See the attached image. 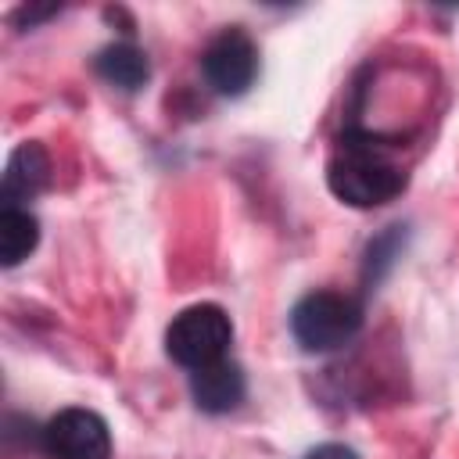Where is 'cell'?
<instances>
[{"label":"cell","mask_w":459,"mask_h":459,"mask_svg":"<svg viewBox=\"0 0 459 459\" xmlns=\"http://www.w3.org/2000/svg\"><path fill=\"white\" fill-rule=\"evenodd\" d=\"M362 326V305L341 290H312L290 308V333L305 351H333Z\"/></svg>","instance_id":"2"},{"label":"cell","mask_w":459,"mask_h":459,"mask_svg":"<svg viewBox=\"0 0 459 459\" xmlns=\"http://www.w3.org/2000/svg\"><path fill=\"white\" fill-rule=\"evenodd\" d=\"M326 183L337 201L351 208H377L402 194L405 172L384 158L373 136L348 133L341 140V154L326 169Z\"/></svg>","instance_id":"1"},{"label":"cell","mask_w":459,"mask_h":459,"mask_svg":"<svg viewBox=\"0 0 459 459\" xmlns=\"http://www.w3.org/2000/svg\"><path fill=\"white\" fill-rule=\"evenodd\" d=\"M201 68L215 93L240 97L258 75V47L244 29H226L204 47Z\"/></svg>","instance_id":"5"},{"label":"cell","mask_w":459,"mask_h":459,"mask_svg":"<svg viewBox=\"0 0 459 459\" xmlns=\"http://www.w3.org/2000/svg\"><path fill=\"white\" fill-rule=\"evenodd\" d=\"M230 341H233V323L219 305H190L179 316H172L165 330L169 359L186 366L190 373L226 359Z\"/></svg>","instance_id":"3"},{"label":"cell","mask_w":459,"mask_h":459,"mask_svg":"<svg viewBox=\"0 0 459 459\" xmlns=\"http://www.w3.org/2000/svg\"><path fill=\"white\" fill-rule=\"evenodd\" d=\"M244 369L230 359H219L212 366H201L190 373V394L197 402L201 412L222 416L230 409H237L244 402Z\"/></svg>","instance_id":"6"},{"label":"cell","mask_w":459,"mask_h":459,"mask_svg":"<svg viewBox=\"0 0 459 459\" xmlns=\"http://www.w3.org/2000/svg\"><path fill=\"white\" fill-rule=\"evenodd\" d=\"M305 459H359L355 455V448H348V445H337V441H326V445H316Z\"/></svg>","instance_id":"11"},{"label":"cell","mask_w":459,"mask_h":459,"mask_svg":"<svg viewBox=\"0 0 459 459\" xmlns=\"http://www.w3.org/2000/svg\"><path fill=\"white\" fill-rule=\"evenodd\" d=\"M39 448L47 459H111V430L93 409H61L39 430Z\"/></svg>","instance_id":"4"},{"label":"cell","mask_w":459,"mask_h":459,"mask_svg":"<svg viewBox=\"0 0 459 459\" xmlns=\"http://www.w3.org/2000/svg\"><path fill=\"white\" fill-rule=\"evenodd\" d=\"M47 172H50V161H47V151L39 143H22L11 158H7V169H4V208H22V201L36 197L47 183Z\"/></svg>","instance_id":"7"},{"label":"cell","mask_w":459,"mask_h":459,"mask_svg":"<svg viewBox=\"0 0 459 459\" xmlns=\"http://www.w3.org/2000/svg\"><path fill=\"white\" fill-rule=\"evenodd\" d=\"M97 75L108 79L111 86L118 90H140L151 75V65H147V54L136 50L133 43H111L97 54Z\"/></svg>","instance_id":"8"},{"label":"cell","mask_w":459,"mask_h":459,"mask_svg":"<svg viewBox=\"0 0 459 459\" xmlns=\"http://www.w3.org/2000/svg\"><path fill=\"white\" fill-rule=\"evenodd\" d=\"M39 244V222L29 208H0V262L11 269Z\"/></svg>","instance_id":"9"},{"label":"cell","mask_w":459,"mask_h":459,"mask_svg":"<svg viewBox=\"0 0 459 459\" xmlns=\"http://www.w3.org/2000/svg\"><path fill=\"white\" fill-rule=\"evenodd\" d=\"M398 247H402V226H391L384 237H377V240L369 244V251H366V269H362L369 283H377V280L391 269Z\"/></svg>","instance_id":"10"}]
</instances>
